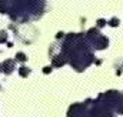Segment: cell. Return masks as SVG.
<instances>
[{
  "label": "cell",
  "instance_id": "6da1fadb",
  "mask_svg": "<svg viewBox=\"0 0 123 117\" xmlns=\"http://www.w3.org/2000/svg\"><path fill=\"white\" fill-rule=\"evenodd\" d=\"M6 69V73H10L12 71V69H13V61L12 60H7L4 64H3V70Z\"/></svg>",
  "mask_w": 123,
  "mask_h": 117
},
{
  "label": "cell",
  "instance_id": "7a4b0ae2",
  "mask_svg": "<svg viewBox=\"0 0 123 117\" xmlns=\"http://www.w3.org/2000/svg\"><path fill=\"white\" fill-rule=\"evenodd\" d=\"M16 60H19V61H25V60H26V56H25L23 53H17V56H16Z\"/></svg>",
  "mask_w": 123,
  "mask_h": 117
},
{
  "label": "cell",
  "instance_id": "3957f363",
  "mask_svg": "<svg viewBox=\"0 0 123 117\" xmlns=\"http://www.w3.org/2000/svg\"><path fill=\"white\" fill-rule=\"evenodd\" d=\"M29 73H30V71H29L26 67H20V74H22V76H27Z\"/></svg>",
  "mask_w": 123,
  "mask_h": 117
},
{
  "label": "cell",
  "instance_id": "277c9868",
  "mask_svg": "<svg viewBox=\"0 0 123 117\" xmlns=\"http://www.w3.org/2000/svg\"><path fill=\"white\" fill-rule=\"evenodd\" d=\"M117 23H119L117 19H112V20H110V26H117Z\"/></svg>",
  "mask_w": 123,
  "mask_h": 117
},
{
  "label": "cell",
  "instance_id": "5b68a950",
  "mask_svg": "<svg viewBox=\"0 0 123 117\" xmlns=\"http://www.w3.org/2000/svg\"><path fill=\"white\" fill-rule=\"evenodd\" d=\"M105 23H106V22H105L103 19H100V20L97 22V26H99V27H102V26H105Z\"/></svg>",
  "mask_w": 123,
  "mask_h": 117
},
{
  "label": "cell",
  "instance_id": "8992f818",
  "mask_svg": "<svg viewBox=\"0 0 123 117\" xmlns=\"http://www.w3.org/2000/svg\"><path fill=\"white\" fill-rule=\"evenodd\" d=\"M43 71H44V73H49V71H50V67H44V70H43Z\"/></svg>",
  "mask_w": 123,
  "mask_h": 117
}]
</instances>
